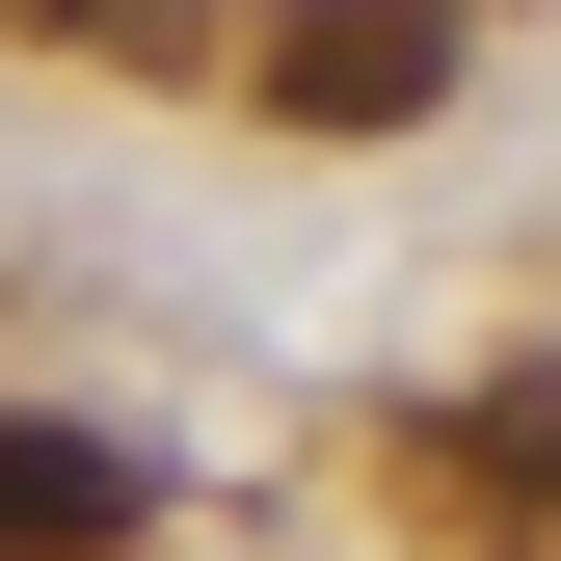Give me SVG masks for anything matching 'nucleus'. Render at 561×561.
I'll return each instance as SVG.
<instances>
[{
  "label": "nucleus",
  "instance_id": "1",
  "mask_svg": "<svg viewBox=\"0 0 561 561\" xmlns=\"http://www.w3.org/2000/svg\"><path fill=\"white\" fill-rule=\"evenodd\" d=\"M241 107L267 134H428L455 107V0H241Z\"/></svg>",
  "mask_w": 561,
  "mask_h": 561
},
{
  "label": "nucleus",
  "instance_id": "2",
  "mask_svg": "<svg viewBox=\"0 0 561 561\" xmlns=\"http://www.w3.org/2000/svg\"><path fill=\"white\" fill-rule=\"evenodd\" d=\"M401 508H428L455 561H561V375L455 401V428H401Z\"/></svg>",
  "mask_w": 561,
  "mask_h": 561
},
{
  "label": "nucleus",
  "instance_id": "3",
  "mask_svg": "<svg viewBox=\"0 0 561 561\" xmlns=\"http://www.w3.org/2000/svg\"><path fill=\"white\" fill-rule=\"evenodd\" d=\"M0 561H134V455L107 428H0Z\"/></svg>",
  "mask_w": 561,
  "mask_h": 561
},
{
  "label": "nucleus",
  "instance_id": "4",
  "mask_svg": "<svg viewBox=\"0 0 561 561\" xmlns=\"http://www.w3.org/2000/svg\"><path fill=\"white\" fill-rule=\"evenodd\" d=\"M81 54H241V0H54Z\"/></svg>",
  "mask_w": 561,
  "mask_h": 561
}]
</instances>
